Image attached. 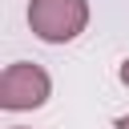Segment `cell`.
<instances>
[{
    "mask_svg": "<svg viewBox=\"0 0 129 129\" xmlns=\"http://www.w3.org/2000/svg\"><path fill=\"white\" fill-rule=\"evenodd\" d=\"M117 129H129V117H121V121H117Z\"/></svg>",
    "mask_w": 129,
    "mask_h": 129,
    "instance_id": "cell-4",
    "label": "cell"
},
{
    "mask_svg": "<svg viewBox=\"0 0 129 129\" xmlns=\"http://www.w3.org/2000/svg\"><path fill=\"white\" fill-rule=\"evenodd\" d=\"M117 77H121V85H129V60H125V64L117 69Z\"/></svg>",
    "mask_w": 129,
    "mask_h": 129,
    "instance_id": "cell-3",
    "label": "cell"
},
{
    "mask_svg": "<svg viewBox=\"0 0 129 129\" xmlns=\"http://www.w3.org/2000/svg\"><path fill=\"white\" fill-rule=\"evenodd\" d=\"M16 129H20V125H16Z\"/></svg>",
    "mask_w": 129,
    "mask_h": 129,
    "instance_id": "cell-5",
    "label": "cell"
},
{
    "mask_svg": "<svg viewBox=\"0 0 129 129\" xmlns=\"http://www.w3.org/2000/svg\"><path fill=\"white\" fill-rule=\"evenodd\" d=\"M52 93V81L40 64H28V60H16L0 73V105L20 113V109H40Z\"/></svg>",
    "mask_w": 129,
    "mask_h": 129,
    "instance_id": "cell-2",
    "label": "cell"
},
{
    "mask_svg": "<svg viewBox=\"0 0 129 129\" xmlns=\"http://www.w3.org/2000/svg\"><path fill=\"white\" fill-rule=\"evenodd\" d=\"M89 24V4L85 0H32L28 4V28L44 44H64L77 40Z\"/></svg>",
    "mask_w": 129,
    "mask_h": 129,
    "instance_id": "cell-1",
    "label": "cell"
}]
</instances>
